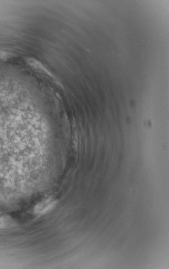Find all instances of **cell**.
<instances>
[{
    "instance_id": "1",
    "label": "cell",
    "mask_w": 169,
    "mask_h": 269,
    "mask_svg": "<svg viewBox=\"0 0 169 269\" xmlns=\"http://www.w3.org/2000/svg\"><path fill=\"white\" fill-rule=\"evenodd\" d=\"M56 202L52 199H45L38 203L33 210L34 214L42 216L51 211L56 205Z\"/></svg>"
},
{
    "instance_id": "2",
    "label": "cell",
    "mask_w": 169,
    "mask_h": 269,
    "mask_svg": "<svg viewBox=\"0 0 169 269\" xmlns=\"http://www.w3.org/2000/svg\"><path fill=\"white\" fill-rule=\"evenodd\" d=\"M12 219L8 216L0 217V230L9 228L14 226Z\"/></svg>"
}]
</instances>
